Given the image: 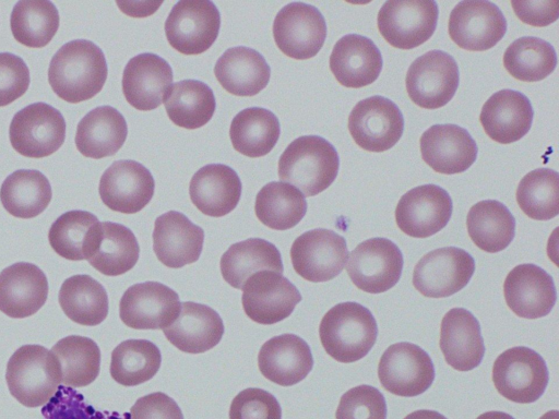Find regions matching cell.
<instances>
[{
  "instance_id": "40",
  "label": "cell",
  "mask_w": 559,
  "mask_h": 419,
  "mask_svg": "<svg viewBox=\"0 0 559 419\" xmlns=\"http://www.w3.org/2000/svg\"><path fill=\"white\" fill-rule=\"evenodd\" d=\"M58 298L64 314L81 325H98L108 314L107 292L90 275L67 278L61 285Z\"/></svg>"
},
{
  "instance_id": "42",
  "label": "cell",
  "mask_w": 559,
  "mask_h": 419,
  "mask_svg": "<svg viewBox=\"0 0 559 419\" xmlns=\"http://www.w3.org/2000/svg\"><path fill=\"white\" fill-rule=\"evenodd\" d=\"M14 39L29 48H41L50 43L59 28V12L48 0H21L10 17Z\"/></svg>"
},
{
  "instance_id": "17",
  "label": "cell",
  "mask_w": 559,
  "mask_h": 419,
  "mask_svg": "<svg viewBox=\"0 0 559 419\" xmlns=\"http://www.w3.org/2000/svg\"><path fill=\"white\" fill-rule=\"evenodd\" d=\"M181 309L178 294L158 282L132 285L119 303L120 320L134 330H164Z\"/></svg>"
},
{
  "instance_id": "8",
  "label": "cell",
  "mask_w": 559,
  "mask_h": 419,
  "mask_svg": "<svg viewBox=\"0 0 559 419\" xmlns=\"http://www.w3.org/2000/svg\"><path fill=\"white\" fill-rule=\"evenodd\" d=\"M460 83V71L454 58L442 50H430L409 65L405 86L411 100L425 109L447 105Z\"/></svg>"
},
{
  "instance_id": "29",
  "label": "cell",
  "mask_w": 559,
  "mask_h": 419,
  "mask_svg": "<svg viewBox=\"0 0 559 419\" xmlns=\"http://www.w3.org/2000/svg\"><path fill=\"white\" fill-rule=\"evenodd\" d=\"M439 346L447 363L457 371H469L480 364L485 345L479 322L472 312L453 308L444 314Z\"/></svg>"
},
{
  "instance_id": "2",
  "label": "cell",
  "mask_w": 559,
  "mask_h": 419,
  "mask_svg": "<svg viewBox=\"0 0 559 419\" xmlns=\"http://www.w3.org/2000/svg\"><path fill=\"white\" fill-rule=\"evenodd\" d=\"M338 168V154L328 140L302 135L282 153L277 171L282 182L297 187L304 196H314L333 183Z\"/></svg>"
},
{
  "instance_id": "19",
  "label": "cell",
  "mask_w": 559,
  "mask_h": 419,
  "mask_svg": "<svg viewBox=\"0 0 559 419\" xmlns=\"http://www.w3.org/2000/svg\"><path fill=\"white\" fill-rule=\"evenodd\" d=\"M449 193L437 184L407 191L395 208L397 227L413 238H427L443 229L452 215Z\"/></svg>"
},
{
  "instance_id": "7",
  "label": "cell",
  "mask_w": 559,
  "mask_h": 419,
  "mask_svg": "<svg viewBox=\"0 0 559 419\" xmlns=\"http://www.w3.org/2000/svg\"><path fill=\"white\" fill-rule=\"evenodd\" d=\"M438 15V4L432 0H390L379 10L377 25L391 46L407 50L432 36Z\"/></svg>"
},
{
  "instance_id": "22",
  "label": "cell",
  "mask_w": 559,
  "mask_h": 419,
  "mask_svg": "<svg viewBox=\"0 0 559 419\" xmlns=\"http://www.w3.org/2000/svg\"><path fill=\"white\" fill-rule=\"evenodd\" d=\"M503 295L513 313L530 320L549 314L557 300L552 277L540 266L530 263L510 271L503 283Z\"/></svg>"
},
{
  "instance_id": "27",
  "label": "cell",
  "mask_w": 559,
  "mask_h": 419,
  "mask_svg": "<svg viewBox=\"0 0 559 419\" xmlns=\"http://www.w3.org/2000/svg\"><path fill=\"white\" fill-rule=\"evenodd\" d=\"M534 110L521 92L501 89L483 105L479 120L486 134L500 144L521 140L531 129Z\"/></svg>"
},
{
  "instance_id": "10",
  "label": "cell",
  "mask_w": 559,
  "mask_h": 419,
  "mask_svg": "<svg viewBox=\"0 0 559 419\" xmlns=\"http://www.w3.org/2000/svg\"><path fill=\"white\" fill-rule=\"evenodd\" d=\"M403 270L400 248L386 238H370L360 242L346 262L353 284L368 294L384 292L397 284Z\"/></svg>"
},
{
  "instance_id": "20",
  "label": "cell",
  "mask_w": 559,
  "mask_h": 419,
  "mask_svg": "<svg viewBox=\"0 0 559 419\" xmlns=\"http://www.w3.org/2000/svg\"><path fill=\"white\" fill-rule=\"evenodd\" d=\"M155 181L150 170L132 159L114 161L102 175L98 192L103 203L115 212L134 214L153 197Z\"/></svg>"
},
{
  "instance_id": "54",
  "label": "cell",
  "mask_w": 559,
  "mask_h": 419,
  "mask_svg": "<svg viewBox=\"0 0 559 419\" xmlns=\"http://www.w3.org/2000/svg\"><path fill=\"white\" fill-rule=\"evenodd\" d=\"M404 419H448L436 410L420 409L411 412Z\"/></svg>"
},
{
  "instance_id": "43",
  "label": "cell",
  "mask_w": 559,
  "mask_h": 419,
  "mask_svg": "<svg viewBox=\"0 0 559 419\" xmlns=\"http://www.w3.org/2000/svg\"><path fill=\"white\" fill-rule=\"evenodd\" d=\"M158 347L146 339H128L111 352L110 375L119 384L135 386L151 380L159 370Z\"/></svg>"
},
{
  "instance_id": "48",
  "label": "cell",
  "mask_w": 559,
  "mask_h": 419,
  "mask_svg": "<svg viewBox=\"0 0 559 419\" xmlns=\"http://www.w3.org/2000/svg\"><path fill=\"white\" fill-rule=\"evenodd\" d=\"M41 415L44 419H130L129 414L94 408L75 388L64 385L44 405Z\"/></svg>"
},
{
  "instance_id": "24",
  "label": "cell",
  "mask_w": 559,
  "mask_h": 419,
  "mask_svg": "<svg viewBox=\"0 0 559 419\" xmlns=\"http://www.w3.org/2000/svg\"><path fill=\"white\" fill-rule=\"evenodd\" d=\"M122 93L138 110H153L173 85V70L162 57L144 52L131 58L122 73Z\"/></svg>"
},
{
  "instance_id": "53",
  "label": "cell",
  "mask_w": 559,
  "mask_h": 419,
  "mask_svg": "<svg viewBox=\"0 0 559 419\" xmlns=\"http://www.w3.org/2000/svg\"><path fill=\"white\" fill-rule=\"evenodd\" d=\"M511 5L516 16L532 26H547L559 16L558 1H516L512 0Z\"/></svg>"
},
{
  "instance_id": "21",
  "label": "cell",
  "mask_w": 559,
  "mask_h": 419,
  "mask_svg": "<svg viewBox=\"0 0 559 419\" xmlns=\"http://www.w3.org/2000/svg\"><path fill=\"white\" fill-rule=\"evenodd\" d=\"M83 255L102 274L118 276L136 264L140 247L128 227L112 222H98L90 232Z\"/></svg>"
},
{
  "instance_id": "26",
  "label": "cell",
  "mask_w": 559,
  "mask_h": 419,
  "mask_svg": "<svg viewBox=\"0 0 559 419\" xmlns=\"http://www.w3.org/2000/svg\"><path fill=\"white\" fill-rule=\"evenodd\" d=\"M48 297V280L35 264L17 262L0 273V311L13 319L35 314Z\"/></svg>"
},
{
  "instance_id": "55",
  "label": "cell",
  "mask_w": 559,
  "mask_h": 419,
  "mask_svg": "<svg viewBox=\"0 0 559 419\" xmlns=\"http://www.w3.org/2000/svg\"><path fill=\"white\" fill-rule=\"evenodd\" d=\"M476 419H514L511 415L503 411H487L478 416Z\"/></svg>"
},
{
  "instance_id": "50",
  "label": "cell",
  "mask_w": 559,
  "mask_h": 419,
  "mask_svg": "<svg viewBox=\"0 0 559 419\" xmlns=\"http://www.w3.org/2000/svg\"><path fill=\"white\" fill-rule=\"evenodd\" d=\"M282 409L269 392L249 387L238 393L229 407V419H281Z\"/></svg>"
},
{
  "instance_id": "31",
  "label": "cell",
  "mask_w": 559,
  "mask_h": 419,
  "mask_svg": "<svg viewBox=\"0 0 559 419\" xmlns=\"http://www.w3.org/2000/svg\"><path fill=\"white\" fill-rule=\"evenodd\" d=\"M164 335L176 348L188 354H201L216 346L224 334L219 314L205 304L181 302V309Z\"/></svg>"
},
{
  "instance_id": "1",
  "label": "cell",
  "mask_w": 559,
  "mask_h": 419,
  "mask_svg": "<svg viewBox=\"0 0 559 419\" xmlns=\"http://www.w3.org/2000/svg\"><path fill=\"white\" fill-rule=\"evenodd\" d=\"M107 73L103 50L91 40L74 39L64 44L52 57L48 82L58 97L78 104L102 91Z\"/></svg>"
},
{
  "instance_id": "36",
  "label": "cell",
  "mask_w": 559,
  "mask_h": 419,
  "mask_svg": "<svg viewBox=\"0 0 559 419\" xmlns=\"http://www.w3.org/2000/svg\"><path fill=\"white\" fill-rule=\"evenodd\" d=\"M466 228L472 241L480 250L497 253L512 242L515 236V218L503 203L484 200L469 208Z\"/></svg>"
},
{
  "instance_id": "52",
  "label": "cell",
  "mask_w": 559,
  "mask_h": 419,
  "mask_svg": "<svg viewBox=\"0 0 559 419\" xmlns=\"http://www.w3.org/2000/svg\"><path fill=\"white\" fill-rule=\"evenodd\" d=\"M130 419H183L177 403L162 392L140 397L130 409Z\"/></svg>"
},
{
  "instance_id": "9",
  "label": "cell",
  "mask_w": 559,
  "mask_h": 419,
  "mask_svg": "<svg viewBox=\"0 0 559 419\" xmlns=\"http://www.w3.org/2000/svg\"><path fill=\"white\" fill-rule=\"evenodd\" d=\"M221 14L210 0H181L165 21V35L170 46L183 55L205 52L216 40Z\"/></svg>"
},
{
  "instance_id": "15",
  "label": "cell",
  "mask_w": 559,
  "mask_h": 419,
  "mask_svg": "<svg viewBox=\"0 0 559 419\" xmlns=\"http://www.w3.org/2000/svg\"><path fill=\"white\" fill-rule=\"evenodd\" d=\"M277 48L287 57L306 60L314 57L326 38L322 13L313 5L292 2L282 8L273 22Z\"/></svg>"
},
{
  "instance_id": "11",
  "label": "cell",
  "mask_w": 559,
  "mask_h": 419,
  "mask_svg": "<svg viewBox=\"0 0 559 419\" xmlns=\"http://www.w3.org/2000/svg\"><path fill=\"white\" fill-rule=\"evenodd\" d=\"M475 272L465 250L444 247L426 253L415 265L413 285L425 297L445 298L463 289Z\"/></svg>"
},
{
  "instance_id": "30",
  "label": "cell",
  "mask_w": 559,
  "mask_h": 419,
  "mask_svg": "<svg viewBox=\"0 0 559 419\" xmlns=\"http://www.w3.org/2000/svg\"><path fill=\"white\" fill-rule=\"evenodd\" d=\"M259 370L271 382L290 386L302 381L313 367L309 345L295 334L266 340L258 355Z\"/></svg>"
},
{
  "instance_id": "6",
  "label": "cell",
  "mask_w": 559,
  "mask_h": 419,
  "mask_svg": "<svg viewBox=\"0 0 559 419\" xmlns=\"http://www.w3.org/2000/svg\"><path fill=\"white\" fill-rule=\"evenodd\" d=\"M9 139L12 147L25 157H47L66 140L64 118L46 103L31 104L13 116Z\"/></svg>"
},
{
  "instance_id": "23",
  "label": "cell",
  "mask_w": 559,
  "mask_h": 419,
  "mask_svg": "<svg viewBox=\"0 0 559 419\" xmlns=\"http://www.w3.org/2000/svg\"><path fill=\"white\" fill-rule=\"evenodd\" d=\"M424 161L435 171L454 175L467 170L476 160L477 145L464 128L452 124H435L420 137Z\"/></svg>"
},
{
  "instance_id": "12",
  "label": "cell",
  "mask_w": 559,
  "mask_h": 419,
  "mask_svg": "<svg viewBox=\"0 0 559 419\" xmlns=\"http://www.w3.org/2000/svg\"><path fill=\"white\" fill-rule=\"evenodd\" d=\"M378 378L388 392L414 397L430 387L435 367L430 356L418 345L401 342L389 346L382 354Z\"/></svg>"
},
{
  "instance_id": "28",
  "label": "cell",
  "mask_w": 559,
  "mask_h": 419,
  "mask_svg": "<svg viewBox=\"0 0 559 419\" xmlns=\"http://www.w3.org/2000/svg\"><path fill=\"white\" fill-rule=\"evenodd\" d=\"M383 60L379 48L368 37L348 34L340 38L330 56V70L345 87L372 84L380 75Z\"/></svg>"
},
{
  "instance_id": "4",
  "label": "cell",
  "mask_w": 559,
  "mask_h": 419,
  "mask_svg": "<svg viewBox=\"0 0 559 419\" xmlns=\"http://www.w3.org/2000/svg\"><path fill=\"white\" fill-rule=\"evenodd\" d=\"M56 355L40 345L20 347L8 361L5 380L11 395L26 407L46 405L61 384Z\"/></svg>"
},
{
  "instance_id": "56",
  "label": "cell",
  "mask_w": 559,
  "mask_h": 419,
  "mask_svg": "<svg viewBox=\"0 0 559 419\" xmlns=\"http://www.w3.org/2000/svg\"><path fill=\"white\" fill-rule=\"evenodd\" d=\"M539 419H558V411L557 410L548 411L544 416H542Z\"/></svg>"
},
{
  "instance_id": "35",
  "label": "cell",
  "mask_w": 559,
  "mask_h": 419,
  "mask_svg": "<svg viewBox=\"0 0 559 419\" xmlns=\"http://www.w3.org/2000/svg\"><path fill=\"white\" fill-rule=\"evenodd\" d=\"M223 278L234 288L242 289L254 273L273 271L283 273L278 249L261 238H249L231 244L219 262Z\"/></svg>"
},
{
  "instance_id": "38",
  "label": "cell",
  "mask_w": 559,
  "mask_h": 419,
  "mask_svg": "<svg viewBox=\"0 0 559 419\" xmlns=\"http://www.w3.org/2000/svg\"><path fill=\"white\" fill-rule=\"evenodd\" d=\"M280 134L277 117L262 107L241 110L234 117L229 128L234 148L252 158L269 154L277 143Z\"/></svg>"
},
{
  "instance_id": "37",
  "label": "cell",
  "mask_w": 559,
  "mask_h": 419,
  "mask_svg": "<svg viewBox=\"0 0 559 419\" xmlns=\"http://www.w3.org/2000/svg\"><path fill=\"white\" fill-rule=\"evenodd\" d=\"M51 196L47 177L35 169H19L12 172L0 188L2 206L17 218H33L41 214L49 205Z\"/></svg>"
},
{
  "instance_id": "45",
  "label": "cell",
  "mask_w": 559,
  "mask_h": 419,
  "mask_svg": "<svg viewBox=\"0 0 559 419\" xmlns=\"http://www.w3.org/2000/svg\"><path fill=\"white\" fill-rule=\"evenodd\" d=\"M503 65L516 80L537 82L554 72L557 55L548 41L534 36H524L515 39L506 49Z\"/></svg>"
},
{
  "instance_id": "44",
  "label": "cell",
  "mask_w": 559,
  "mask_h": 419,
  "mask_svg": "<svg viewBox=\"0 0 559 419\" xmlns=\"http://www.w3.org/2000/svg\"><path fill=\"white\" fill-rule=\"evenodd\" d=\"M60 362L61 382L83 387L95 381L100 369V350L88 337L70 335L58 340L51 350Z\"/></svg>"
},
{
  "instance_id": "25",
  "label": "cell",
  "mask_w": 559,
  "mask_h": 419,
  "mask_svg": "<svg viewBox=\"0 0 559 419\" xmlns=\"http://www.w3.org/2000/svg\"><path fill=\"white\" fill-rule=\"evenodd\" d=\"M203 241V229L180 212L169 211L155 220L153 250L167 267L179 268L197 262Z\"/></svg>"
},
{
  "instance_id": "14",
  "label": "cell",
  "mask_w": 559,
  "mask_h": 419,
  "mask_svg": "<svg viewBox=\"0 0 559 419\" xmlns=\"http://www.w3.org/2000/svg\"><path fill=\"white\" fill-rule=\"evenodd\" d=\"M348 130L359 147L380 153L399 142L404 130V118L391 99L376 95L355 105L348 117Z\"/></svg>"
},
{
  "instance_id": "47",
  "label": "cell",
  "mask_w": 559,
  "mask_h": 419,
  "mask_svg": "<svg viewBox=\"0 0 559 419\" xmlns=\"http://www.w3.org/2000/svg\"><path fill=\"white\" fill-rule=\"evenodd\" d=\"M97 217L85 211H69L59 216L48 231L53 251L70 261L84 260L83 250Z\"/></svg>"
},
{
  "instance_id": "32",
  "label": "cell",
  "mask_w": 559,
  "mask_h": 419,
  "mask_svg": "<svg viewBox=\"0 0 559 419\" xmlns=\"http://www.w3.org/2000/svg\"><path fill=\"white\" fill-rule=\"evenodd\" d=\"M189 195L201 213L211 217H222L238 205L241 181L229 166L205 165L191 178Z\"/></svg>"
},
{
  "instance_id": "41",
  "label": "cell",
  "mask_w": 559,
  "mask_h": 419,
  "mask_svg": "<svg viewBox=\"0 0 559 419\" xmlns=\"http://www.w3.org/2000/svg\"><path fill=\"white\" fill-rule=\"evenodd\" d=\"M254 212L258 219L266 227L286 230L295 227L304 218L307 201L294 185L272 181L258 192Z\"/></svg>"
},
{
  "instance_id": "49",
  "label": "cell",
  "mask_w": 559,
  "mask_h": 419,
  "mask_svg": "<svg viewBox=\"0 0 559 419\" xmlns=\"http://www.w3.org/2000/svg\"><path fill=\"white\" fill-rule=\"evenodd\" d=\"M386 403L382 393L367 384L348 390L340 399L336 419H386Z\"/></svg>"
},
{
  "instance_id": "46",
  "label": "cell",
  "mask_w": 559,
  "mask_h": 419,
  "mask_svg": "<svg viewBox=\"0 0 559 419\" xmlns=\"http://www.w3.org/2000/svg\"><path fill=\"white\" fill-rule=\"evenodd\" d=\"M516 202L526 216L549 220L559 213V175L550 168L526 173L516 189Z\"/></svg>"
},
{
  "instance_id": "5",
  "label": "cell",
  "mask_w": 559,
  "mask_h": 419,
  "mask_svg": "<svg viewBox=\"0 0 559 419\" xmlns=\"http://www.w3.org/2000/svg\"><path fill=\"white\" fill-rule=\"evenodd\" d=\"M549 380L542 356L524 346L507 349L492 366V382L504 398L520 404L536 402L545 392Z\"/></svg>"
},
{
  "instance_id": "18",
  "label": "cell",
  "mask_w": 559,
  "mask_h": 419,
  "mask_svg": "<svg viewBox=\"0 0 559 419\" xmlns=\"http://www.w3.org/2000/svg\"><path fill=\"white\" fill-rule=\"evenodd\" d=\"M242 308L259 324H275L288 318L301 295L286 277L273 271L251 275L242 287Z\"/></svg>"
},
{
  "instance_id": "51",
  "label": "cell",
  "mask_w": 559,
  "mask_h": 419,
  "mask_svg": "<svg viewBox=\"0 0 559 419\" xmlns=\"http://www.w3.org/2000/svg\"><path fill=\"white\" fill-rule=\"evenodd\" d=\"M29 82V70L22 58L10 52H0V107L23 96Z\"/></svg>"
},
{
  "instance_id": "13",
  "label": "cell",
  "mask_w": 559,
  "mask_h": 419,
  "mask_svg": "<svg viewBox=\"0 0 559 419\" xmlns=\"http://www.w3.org/2000/svg\"><path fill=\"white\" fill-rule=\"evenodd\" d=\"M290 259L295 272L304 279L328 282L343 271L348 260L346 240L330 229L308 230L293 242Z\"/></svg>"
},
{
  "instance_id": "39",
  "label": "cell",
  "mask_w": 559,
  "mask_h": 419,
  "mask_svg": "<svg viewBox=\"0 0 559 419\" xmlns=\"http://www.w3.org/2000/svg\"><path fill=\"white\" fill-rule=\"evenodd\" d=\"M164 103L171 122L189 130L205 125L216 109L213 91L209 85L197 80L174 83Z\"/></svg>"
},
{
  "instance_id": "34",
  "label": "cell",
  "mask_w": 559,
  "mask_h": 419,
  "mask_svg": "<svg viewBox=\"0 0 559 419\" xmlns=\"http://www.w3.org/2000/svg\"><path fill=\"white\" fill-rule=\"evenodd\" d=\"M128 134L124 117L111 106H99L79 122L75 146L85 157L99 159L115 155Z\"/></svg>"
},
{
  "instance_id": "33",
  "label": "cell",
  "mask_w": 559,
  "mask_h": 419,
  "mask_svg": "<svg viewBox=\"0 0 559 419\" xmlns=\"http://www.w3.org/2000/svg\"><path fill=\"white\" fill-rule=\"evenodd\" d=\"M214 74L228 93L254 96L266 87L271 69L257 50L237 46L227 49L216 61Z\"/></svg>"
},
{
  "instance_id": "16",
  "label": "cell",
  "mask_w": 559,
  "mask_h": 419,
  "mask_svg": "<svg viewBox=\"0 0 559 419\" xmlns=\"http://www.w3.org/2000/svg\"><path fill=\"white\" fill-rule=\"evenodd\" d=\"M448 32L460 48L485 51L498 44L507 32V20L490 1L465 0L450 13Z\"/></svg>"
},
{
  "instance_id": "3",
  "label": "cell",
  "mask_w": 559,
  "mask_h": 419,
  "mask_svg": "<svg viewBox=\"0 0 559 419\" xmlns=\"http://www.w3.org/2000/svg\"><path fill=\"white\" fill-rule=\"evenodd\" d=\"M321 344L329 356L342 363L360 360L373 347L378 326L366 307L355 301L332 307L319 326Z\"/></svg>"
}]
</instances>
